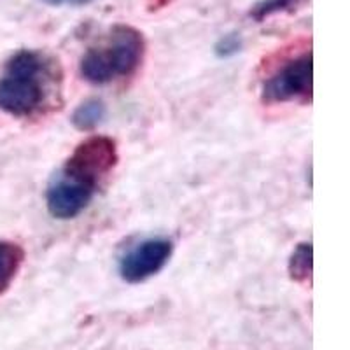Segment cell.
Segmentation results:
<instances>
[{"mask_svg": "<svg viewBox=\"0 0 350 350\" xmlns=\"http://www.w3.org/2000/svg\"><path fill=\"white\" fill-rule=\"evenodd\" d=\"M96 189L70 179L62 172L55 174L46 189V205L49 214L60 221L74 219L92 203Z\"/></svg>", "mask_w": 350, "mask_h": 350, "instance_id": "6", "label": "cell"}, {"mask_svg": "<svg viewBox=\"0 0 350 350\" xmlns=\"http://www.w3.org/2000/svg\"><path fill=\"white\" fill-rule=\"evenodd\" d=\"M146 39L139 28L114 25L102 39L86 49L81 58L79 72L92 84H109L133 76L144 62Z\"/></svg>", "mask_w": 350, "mask_h": 350, "instance_id": "2", "label": "cell"}, {"mask_svg": "<svg viewBox=\"0 0 350 350\" xmlns=\"http://www.w3.org/2000/svg\"><path fill=\"white\" fill-rule=\"evenodd\" d=\"M44 4L53 5V8H64V5H68V8H79V5L90 4L92 0H42Z\"/></svg>", "mask_w": 350, "mask_h": 350, "instance_id": "12", "label": "cell"}, {"mask_svg": "<svg viewBox=\"0 0 350 350\" xmlns=\"http://www.w3.org/2000/svg\"><path fill=\"white\" fill-rule=\"evenodd\" d=\"M60 84L58 62L36 49H21L0 76V109L14 118H36L55 107Z\"/></svg>", "mask_w": 350, "mask_h": 350, "instance_id": "1", "label": "cell"}, {"mask_svg": "<svg viewBox=\"0 0 350 350\" xmlns=\"http://www.w3.org/2000/svg\"><path fill=\"white\" fill-rule=\"evenodd\" d=\"M310 0H259L249 11V18L256 23H262L265 20L277 14H291L305 8Z\"/></svg>", "mask_w": 350, "mask_h": 350, "instance_id": "9", "label": "cell"}, {"mask_svg": "<svg viewBox=\"0 0 350 350\" xmlns=\"http://www.w3.org/2000/svg\"><path fill=\"white\" fill-rule=\"evenodd\" d=\"M243 48V39L239 32H228L219 37L215 42L214 51L219 58H231V56L239 55Z\"/></svg>", "mask_w": 350, "mask_h": 350, "instance_id": "11", "label": "cell"}, {"mask_svg": "<svg viewBox=\"0 0 350 350\" xmlns=\"http://www.w3.org/2000/svg\"><path fill=\"white\" fill-rule=\"evenodd\" d=\"M172 252H174V242L170 239L152 237L142 240L120 259L121 279L128 284L146 282L167 267Z\"/></svg>", "mask_w": 350, "mask_h": 350, "instance_id": "5", "label": "cell"}, {"mask_svg": "<svg viewBox=\"0 0 350 350\" xmlns=\"http://www.w3.org/2000/svg\"><path fill=\"white\" fill-rule=\"evenodd\" d=\"M107 116V107L100 98H88L74 111L72 124L81 131H92L98 126Z\"/></svg>", "mask_w": 350, "mask_h": 350, "instance_id": "8", "label": "cell"}, {"mask_svg": "<svg viewBox=\"0 0 350 350\" xmlns=\"http://www.w3.org/2000/svg\"><path fill=\"white\" fill-rule=\"evenodd\" d=\"M291 279L295 282H308L314 271V247L310 242H301L296 245L287 265Z\"/></svg>", "mask_w": 350, "mask_h": 350, "instance_id": "10", "label": "cell"}, {"mask_svg": "<svg viewBox=\"0 0 350 350\" xmlns=\"http://www.w3.org/2000/svg\"><path fill=\"white\" fill-rule=\"evenodd\" d=\"M120 161L118 146L111 137L93 135L74 149L62 167V174L98 191L100 183L114 170Z\"/></svg>", "mask_w": 350, "mask_h": 350, "instance_id": "3", "label": "cell"}, {"mask_svg": "<svg viewBox=\"0 0 350 350\" xmlns=\"http://www.w3.org/2000/svg\"><path fill=\"white\" fill-rule=\"evenodd\" d=\"M314 90V56L305 51L284 62L277 70L267 77L261 90L265 104H287L301 102L310 104Z\"/></svg>", "mask_w": 350, "mask_h": 350, "instance_id": "4", "label": "cell"}, {"mask_svg": "<svg viewBox=\"0 0 350 350\" xmlns=\"http://www.w3.org/2000/svg\"><path fill=\"white\" fill-rule=\"evenodd\" d=\"M23 261L25 251L20 243L0 240V296L14 282Z\"/></svg>", "mask_w": 350, "mask_h": 350, "instance_id": "7", "label": "cell"}]
</instances>
